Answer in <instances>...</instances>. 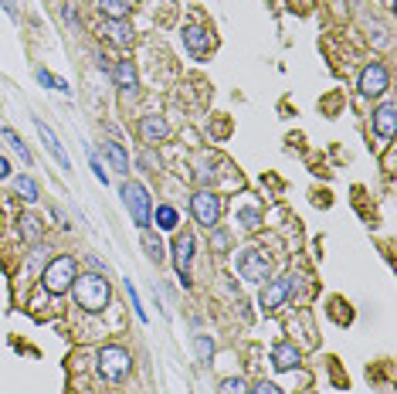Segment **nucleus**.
Segmentation results:
<instances>
[{"mask_svg":"<svg viewBox=\"0 0 397 394\" xmlns=\"http://www.w3.org/2000/svg\"><path fill=\"white\" fill-rule=\"evenodd\" d=\"M139 133H143V140H146V143H160V140L170 133V126H167V119H163V116H143Z\"/></svg>","mask_w":397,"mask_h":394,"instance_id":"ddd939ff","label":"nucleus"},{"mask_svg":"<svg viewBox=\"0 0 397 394\" xmlns=\"http://www.w3.org/2000/svg\"><path fill=\"white\" fill-rule=\"evenodd\" d=\"M394 130H397V109H394V102H384L374 112V133L380 140H394Z\"/></svg>","mask_w":397,"mask_h":394,"instance_id":"9b49d317","label":"nucleus"},{"mask_svg":"<svg viewBox=\"0 0 397 394\" xmlns=\"http://www.w3.org/2000/svg\"><path fill=\"white\" fill-rule=\"evenodd\" d=\"M34 75H38V82H41L44 88H55V92H62V95H71V88H68V82H65V79H58V75H51L48 68H38Z\"/></svg>","mask_w":397,"mask_h":394,"instance_id":"412c9836","label":"nucleus"},{"mask_svg":"<svg viewBox=\"0 0 397 394\" xmlns=\"http://www.w3.org/2000/svg\"><path fill=\"white\" fill-rule=\"evenodd\" d=\"M190 211H194V218L197 224L204 228H218V218H221V197H214L211 191H197V194L190 197Z\"/></svg>","mask_w":397,"mask_h":394,"instance_id":"423d86ee","label":"nucleus"},{"mask_svg":"<svg viewBox=\"0 0 397 394\" xmlns=\"http://www.w3.org/2000/svg\"><path fill=\"white\" fill-rule=\"evenodd\" d=\"M18 228H21V238L27 245H38L41 241V221L34 218V215H21L18 218Z\"/></svg>","mask_w":397,"mask_h":394,"instance_id":"a211bd4d","label":"nucleus"},{"mask_svg":"<svg viewBox=\"0 0 397 394\" xmlns=\"http://www.w3.org/2000/svg\"><path fill=\"white\" fill-rule=\"evenodd\" d=\"M272 364H275V371H292V367L299 364V351H295L288 340H282V344L272 351Z\"/></svg>","mask_w":397,"mask_h":394,"instance_id":"4468645a","label":"nucleus"},{"mask_svg":"<svg viewBox=\"0 0 397 394\" xmlns=\"http://www.w3.org/2000/svg\"><path fill=\"white\" fill-rule=\"evenodd\" d=\"M4 140H7L11 147H14V154H21V160L27 163V167H31V150L24 147V140H21V136H18L14 130H11V126H4Z\"/></svg>","mask_w":397,"mask_h":394,"instance_id":"b1692460","label":"nucleus"},{"mask_svg":"<svg viewBox=\"0 0 397 394\" xmlns=\"http://www.w3.org/2000/svg\"><path fill=\"white\" fill-rule=\"evenodd\" d=\"M99 68H102V72H112V65H109V58H106V55H99Z\"/></svg>","mask_w":397,"mask_h":394,"instance_id":"f704fd0d","label":"nucleus"},{"mask_svg":"<svg viewBox=\"0 0 397 394\" xmlns=\"http://www.w3.org/2000/svg\"><path fill=\"white\" fill-rule=\"evenodd\" d=\"M106 156H109L116 174H130V156H126V150L119 143H106Z\"/></svg>","mask_w":397,"mask_h":394,"instance_id":"aec40b11","label":"nucleus"},{"mask_svg":"<svg viewBox=\"0 0 397 394\" xmlns=\"http://www.w3.org/2000/svg\"><path fill=\"white\" fill-rule=\"evenodd\" d=\"M292 289H295V279H292V276H279V279L265 283L262 296H258V303H262V309H279V306H286V299L292 296Z\"/></svg>","mask_w":397,"mask_h":394,"instance_id":"0eeeda50","label":"nucleus"},{"mask_svg":"<svg viewBox=\"0 0 397 394\" xmlns=\"http://www.w3.org/2000/svg\"><path fill=\"white\" fill-rule=\"evenodd\" d=\"M190 262H194V235H180L174 241V269L183 289L190 285Z\"/></svg>","mask_w":397,"mask_h":394,"instance_id":"6e6552de","label":"nucleus"},{"mask_svg":"<svg viewBox=\"0 0 397 394\" xmlns=\"http://www.w3.org/2000/svg\"><path fill=\"white\" fill-rule=\"evenodd\" d=\"M183 44H187V51H190V55H197V58H204V55H207V51H211V34H207V31H204V27H194V24H190V27H183Z\"/></svg>","mask_w":397,"mask_h":394,"instance_id":"f8f14e48","label":"nucleus"},{"mask_svg":"<svg viewBox=\"0 0 397 394\" xmlns=\"http://www.w3.org/2000/svg\"><path fill=\"white\" fill-rule=\"evenodd\" d=\"M62 21L68 27H78V11H75V4H62Z\"/></svg>","mask_w":397,"mask_h":394,"instance_id":"c85d7f7f","label":"nucleus"},{"mask_svg":"<svg viewBox=\"0 0 397 394\" xmlns=\"http://www.w3.org/2000/svg\"><path fill=\"white\" fill-rule=\"evenodd\" d=\"M268 269H272V262H268V255L262 248H242L238 252V276L244 283H265Z\"/></svg>","mask_w":397,"mask_h":394,"instance_id":"39448f33","label":"nucleus"},{"mask_svg":"<svg viewBox=\"0 0 397 394\" xmlns=\"http://www.w3.org/2000/svg\"><path fill=\"white\" fill-rule=\"evenodd\" d=\"M95 7L106 21H126L130 14V0H95Z\"/></svg>","mask_w":397,"mask_h":394,"instance_id":"2eb2a0df","label":"nucleus"},{"mask_svg":"<svg viewBox=\"0 0 397 394\" xmlns=\"http://www.w3.org/2000/svg\"><path fill=\"white\" fill-rule=\"evenodd\" d=\"M360 92L363 95H384L387 92V68L380 62H370V65L360 72Z\"/></svg>","mask_w":397,"mask_h":394,"instance_id":"1a4fd4ad","label":"nucleus"},{"mask_svg":"<svg viewBox=\"0 0 397 394\" xmlns=\"http://www.w3.org/2000/svg\"><path fill=\"white\" fill-rule=\"evenodd\" d=\"M235 218H238V224H242L244 231H258V228H262V211L251 208V204H242V208L235 211Z\"/></svg>","mask_w":397,"mask_h":394,"instance_id":"6ab92c4d","label":"nucleus"},{"mask_svg":"<svg viewBox=\"0 0 397 394\" xmlns=\"http://www.w3.org/2000/svg\"><path fill=\"white\" fill-rule=\"evenodd\" d=\"M7 177H11V163L0 156V180H7Z\"/></svg>","mask_w":397,"mask_h":394,"instance_id":"2f4dec72","label":"nucleus"},{"mask_svg":"<svg viewBox=\"0 0 397 394\" xmlns=\"http://www.w3.org/2000/svg\"><path fill=\"white\" fill-rule=\"evenodd\" d=\"M218 394H248V384H244L242 377H228V381H221Z\"/></svg>","mask_w":397,"mask_h":394,"instance_id":"a878e982","label":"nucleus"},{"mask_svg":"<svg viewBox=\"0 0 397 394\" xmlns=\"http://www.w3.org/2000/svg\"><path fill=\"white\" fill-rule=\"evenodd\" d=\"M14 187H18V194H21L24 201H38V184H34V177L21 174L18 180H14Z\"/></svg>","mask_w":397,"mask_h":394,"instance_id":"393cba45","label":"nucleus"},{"mask_svg":"<svg viewBox=\"0 0 397 394\" xmlns=\"http://www.w3.org/2000/svg\"><path fill=\"white\" fill-rule=\"evenodd\" d=\"M106 34H109V41L119 44V48H130V41H132V27L126 21H106Z\"/></svg>","mask_w":397,"mask_h":394,"instance_id":"f3484780","label":"nucleus"},{"mask_svg":"<svg viewBox=\"0 0 397 394\" xmlns=\"http://www.w3.org/2000/svg\"><path fill=\"white\" fill-rule=\"evenodd\" d=\"M248 394H282V388H279V384H272V381H258V384H255Z\"/></svg>","mask_w":397,"mask_h":394,"instance_id":"c756f323","label":"nucleus"},{"mask_svg":"<svg viewBox=\"0 0 397 394\" xmlns=\"http://www.w3.org/2000/svg\"><path fill=\"white\" fill-rule=\"evenodd\" d=\"M123 201H126V208H130L132 221L146 231L150 228V218H153V204H150V191L143 187V184H136V180H130L126 187H123Z\"/></svg>","mask_w":397,"mask_h":394,"instance_id":"20e7f679","label":"nucleus"},{"mask_svg":"<svg viewBox=\"0 0 397 394\" xmlns=\"http://www.w3.org/2000/svg\"><path fill=\"white\" fill-rule=\"evenodd\" d=\"M34 130H38V136H41L44 150H48V154H51L55 160H58V167H62V170H71V160H68L65 147L58 143V136H55V130H48V126H44L41 119H34Z\"/></svg>","mask_w":397,"mask_h":394,"instance_id":"9d476101","label":"nucleus"},{"mask_svg":"<svg viewBox=\"0 0 397 394\" xmlns=\"http://www.w3.org/2000/svg\"><path fill=\"white\" fill-rule=\"evenodd\" d=\"M0 4H4V11H7L11 18H18V7H14V0H0Z\"/></svg>","mask_w":397,"mask_h":394,"instance_id":"72a5a7b5","label":"nucleus"},{"mask_svg":"<svg viewBox=\"0 0 397 394\" xmlns=\"http://www.w3.org/2000/svg\"><path fill=\"white\" fill-rule=\"evenodd\" d=\"M126 292H130V306L136 309V316L146 323L150 316H146V309H143V303H139V292H136V285H132V279H126Z\"/></svg>","mask_w":397,"mask_h":394,"instance_id":"cd10ccee","label":"nucleus"},{"mask_svg":"<svg viewBox=\"0 0 397 394\" xmlns=\"http://www.w3.org/2000/svg\"><path fill=\"white\" fill-rule=\"evenodd\" d=\"M88 265H92V269H95V272H99V269H102V276H106V262H102V259H95V255H92V259H88Z\"/></svg>","mask_w":397,"mask_h":394,"instance_id":"473e14b6","label":"nucleus"},{"mask_svg":"<svg viewBox=\"0 0 397 394\" xmlns=\"http://www.w3.org/2000/svg\"><path fill=\"white\" fill-rule=\"evenodd\" d=\"M95 371L102 381H109V384H123L132 371V357L126 347H102L99 357H95Z\"/></svg>","mask_w":397,"mask_h":394,"instance_id":"f03ea898","label":"nucleus"},{"mask_svg":"<svg viewBox=\"0 0 397 394\" xmlns=\"http://www.w3.org/2000/svg\"><path fill=\"white\" fill-rule=\"evenodd\" d=\"M176 208H170V204H160V208H156V224H160V228H163V231H174L176 228Z\"/></svg>","mask_w":397,"mask_h":394,"instance_id":"4be33fe9","label":"nucleus"},{"mask_svg":"<svg viewBox=\"0 0 397 394\" xmlns=\"http://www.w3.org/2000/svg\"><path fill=\"white\" fill-rule=\"evenodd\" d=\"M75 276H78V265H75V259H71V255H58V259H51L48 269L41 272V285L51 292V296H62V292L71 289Z\"/></svg>","mask_w":397,"mask_h":394,"instance_id":"7ed1b4c3","label":"nucleus"},{"mask_svg":"<svg viewBox=\"0 0 397 394\" xmlns=\"http://www.w3.org/2000/svg\"><path fill=\"white\" fill-rule=\"evenodd\" d=\"M71 292H75V303L85 309V313H102L109 306V279L99 276V272H88V276H75L71 283Z\"/></svg>","mask_w":397,"mask_h":394,"instance_id":"f257e3e1","label":"nucleus"},{"mask_svg":"<svg viewBox=\"0 0 397 394\" xmlns=\"http://www.w3.org/2000/svg\"><path fill=\"white\" fill-rule=\"evenodd\" d=\"M194 347H197L200 364H211V353H214V340H211V337H197V340H194Z\"/></svg>","mask_w":397,"mask_h":394,"instance_id":"bb28decb","label":"nucleus"},{"mask_svg":"<svg viewBox=\"0 0 397 394\" xmlns=\"http://www.w3.org/2000/svg\"><path fill=\"white\" fill-rule=\"evenodd\" d=\"M112 79H116V86L123 92H132L136 88V65L132 62H116L112 65Z\"/></svg>","mask_w":397,"mask_h":394,"instance_id":"dca6fc26","label":"nucleus"},{"mask_svg":"<svg viewBox=\"0 0 397 394\" xmlns=\"http://www.w3.org/2000/svg\"><path fill=\"white\" fill-rule=\"evenodd\" d=\"M88 163H92V170H95V177L102 180V187H106V184H109V174L102 170V163H99V156H95V154H88Z\"/></svg>","mask_w":397,"mask_h":394,"instance_id":"7c9ffc66","label":"nucleus"},{"mask_svg":"<svg viewBox=\"0 0 397 394\" xmlns=\"http://www.w3.org/2000/svg\"><path fill=\"white\" fill-rule=\"evenodd\" d=\"M143 248H146V255H150V262H163V241L160 238H153V235H150V228H146V231H143Z\"/></svg>","mask_w":397,"mask_h":394,"instance_id":"5701e85b","label":"nucleus"}]
</instances>
